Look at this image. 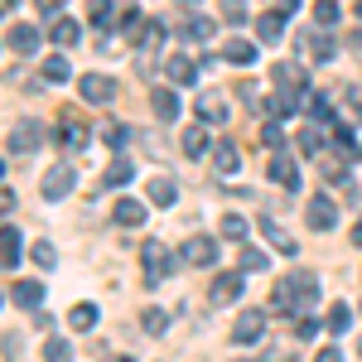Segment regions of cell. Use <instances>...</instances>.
<instances>
[{"label":"cell","mask_w":362,"mask_h":362,"mask_svg":"<svg viewBox=\"0 0 362 362\" xmlns=\"http://www.w3.org/2000/svg\"><path fill=\"white\" fill-rule=\"evenodd\" d=\"M300 97H305V92H276V97H271V116H295L300 112Z\"/></svg>","instance_id":"obj_27"},{"label":"cell","mask_w":362,"mask_h":362,"mask_svg":"<svg viewBox=\"0 0 362 362\" xmlns=\"http://www.w3.org/2000/svg\"><path fill=\"white\" fill-rule=\"evenodd\" d=\"M271 179H276L280 189L300 194V165L290 160V150H280V155H271Z\"/></svg>","instance_id":"obj_8"},{"label":"cell","mask_w":362,"mask_h":362,"mask_svg":"<svg viewBox=\"0 0 362 362\" xmlns=\"http://www.w3.org/2000/svg\"><path fill=\"white\" fill-rule=\"evenodd\" d=\"M140 39H145L140 49H145V54H155V49H160V39H165V25H160V20H145V29H140Z\"/></svg>","instance_id":"obj_34"},{"label":"cell","mask_w":362,"mask_h":362,"mask_svg":"<svg viewBox=\"0 0 362 362\" xmlns=\"http://www.w3.org/2000/svg\"><path fill=\"white\" fill-rule=\"evenodd\" d=\"M324 184H348V169H343V160H334V155H324Z\"/></svg>","instance_id":"obj_37"},{"label":"cell","mask_w":362,"mask_h":362,"mask_svg":"<svg viewBox=\"0 0 362 362\" xmlns=\"http://www.w3.org/2000/svg\"><path fill=\"white\" fill-rule=\"evenodd\" d=\"M54 140H63V145H73V150H78V145H87V126H83V121H73V116H68V121H58Z\"/></svg>","instance_id":"obj_23"},{"label":"cell","mask_w":362,"mask_h":362,"mask_svg":"<svg viewBox=\"0 0 362 362\" xmlns=\"http://www.w3.org/2000/svg\"><path fill=\"white\" fill-rule=\"evenodd\" d=\"M261 232H266V237H271V247L285 251V256H295V251H300V247H295V237H285V227H280L271 213H261Z\"/></svg>","instance_id":"obj_16"},{"label":"cell","mask_w":362,"mask_h":362,"mask_svg":"<svg viewBox=\"0 0 362 362\" xmlns=\"http://www.w3.org/2000/svg\"><path fill=\"white\" fill-rule=\"evenodd\" d=\"M198 116H203V121H227V102L213 97V92H203V97H198Z\"/></svg>","instance_id":"obj_26"},{"label":"cell","mask_w":362,"mask_h":362,"mask_svg":"<svg viewBox=\"0 0 362 362\" xmlns=\"http://www.w3.org/2000/svg\"><path fill=\"white\" fill-rule=\"evenodd\" d=\"M131 179H136V165H131V160H121V155H116L112 165H107V174H102V184H107V189H121V184H131Z\"/></svg>","instance_id":"obj_21"},{"label":"cell","mask_w":362,"mask_h":362,"mask_svg":"<svg viewBox=\"0 0 362 362\" xmlns=\"http://www.w3.org/2000/svg\"><path fill=\"white\" fill-rule=\"evenodd\" d=\"M295 334H300V338H314V334H319V319H314V314H305V319L295 324Z\"/></svg>","instance_id":"obj_45"},{"label":"cell","mask_w":362,"mask_h":362,"mask_svg":"<svg viewBox=\"0 0 362 362\" xmlns=\"http://www.w3.org/2000/svg\"><path fill=\"white\" fill-rule=\"evenodd\" d=\"M358 20H362V5H358Z\"/></svg>","instance_id":"obj_50"},{"label":"cell","mask_w":362,"mask_h":362,"mask_svg":"<svg viewBox=\"0 0 362 362\" xmlns=\"http://www.w3.org/2000/svg\"><path fill=\"white\" fill-rule=\"evenodd\" d=\"M179 256H184L189 266H213V261H218V242H213V237H189Z\"/></svg>","instance_id":"obj_10"},{"label":"cell","mask_w":362,"mask_h":362,"mask_svg":"<svg viewBox=\"0 0 362 362\" xmlns=\"http://www.w3.org/2000/svg\"><path fill=\"white\" fill-rule=\"evenodd\" d=\"M29 256H34V266H44V271H49V266H54L58 256H54V247H49V242H34V251H29Z\"/></svg>","instance_id":"obj_42"},{"label":"cell","mask_w":362,"mask_h":362,"mask_svg":"<svg viewBox=\"0 0 362 362\" xmlns=\"http://www.w3.org/2000/svg\"><path fill=\"white\" fill-rule=\"evenodd\" d=\"M300 54H305L309 63H329V58H334V39H329L324 29H305V34H300Z\"/></svg>","instance_id":"obj_4"},{"label":"cell","mask_w":362,"mask_h":362,"mask_svg":"<svg viewBox=\"0 0 362 362\" xmlns=\"http://www.w3.org/2000/svg\"><path fill=\"white\" fill-rule=\"evenodd\" d=\"M44 358H49V362H68V358H73V348H68L63 338H49V343H44Z\"/></svg>","instance_id":"obj_39"},{"label":"cell","mask_w":362,"mask_h":362,"mask_svg":"<svg viewBox=\"0 0 362 362\" xmlns=\"http://www.w3.org/2000/svg\"><path fill=\"white\" fill-rule=\"evenodd\" d=\"M87 20H92L97 29H112L116 20H121V15H116V5H112V0H97V5L87 10Z\"/></svg>","instance_id":"obj_29"},{"label":"cell","mask_w":362,"mask_h":362,"mask_svg":"<svg viewBox=\"0 0 362 362\" xmlns=\"http://www.w3.org/2000/svg\"><path fill=\"white\" fill-rule=\"evenodd\" d=\"M242 271H266V251L242 247Z\"/></svg>","instance_id":"obj_40"},{"label":"cell","mask_w":362,"mask_h":362,"mask_svg":"<svg viewBox=\"0 0 362 362\" xmlns=\"http://www.w3.org/2000/svg\"><path fill=\"white\" fill-rule=\"evenodd\" d=\"M54 44H63V49H68V44H78V20H68V15H63V20L54 25Z\"/></svg>","instance_id":"obj_36"},{"label":"cell","mask_w":362,"mask_h":362,"mask_svg":"<svg viewBox=\"0 0 362 362\" xmlns=\"http://www.w3.org/2000/svg\"><path fill=\"white\" fill-rule=\"evenodd\" d=\"M218 232H223L227 242H242V237H247V218H237V213H227L223 223H218Z\"/></svg>","instance_id":"obj_33"},{"label":"cell","mask_w":362,"mask_h":362,"mask_svg":"<svg viewBox=\"0 0 362 362\" xmlns=\"http://www.w3.org/2000/svg\"><path fill=\"white\" fill-rule=\"evenodd\" d=\"M0 242H5V271L15 276V271H20V256H25V247H20V227H5Z\"/></svg>","instance_id":"obj_20"},{"label":"cell","mask_w":362,"mask_h":362,"mask_svg":"<svg viewBox=\"0 0 362 362\" xmlns=\"http://www.w3.org/2000/svg\"><path fill=\"white\" fill-rule=\"evenodd\" d=\"M5 44H10L15 54H39V29H34V25H10Z\"/></svg>","instance_id":"obj_14"},{"label":"cell","mask_w":362,"mask_h":362,"mask_svg":"<svg viewBox=\"0 0 362 362\" xmlns=\"http://www.w3.org/2000/svg\"><path fill=\"white\" fill-rule=\"evenodd\" d=\"M116 362H136V358H116Z\"/></svg>","instance_id":"obj_49"},{"label":"cell","mask_w":362,"mask_h":362,"mask_svg":"<svg viewBox=\"0 0 362 362\" xmlns=\"http://www.w3.org/2000/svg\"><path fill=\"white\" fill-rule=\"evenodd\" d=\"M184 34H189V39H208V34H213V20H208V15H189V20H184Z\"/></svg>","instance_id":"obj_35"},{"label":"cell","mask_w":362,"mask_h":362,"mask_svg":"<svg viewBox=\"0 0 362 362\" xmlns=\"http://www.w3.org/2000/svg\"><path fill=\"white\" fill-rule=\"evenodd\" d=\"M324 324H329V334H343V329L353 324V309H348V305H329V314H324Z\"/></svg>","instance_id":"obj_32"},{"label":"cell","mask_w":362,"mask_h":362,"mask_svg":"<svg viewBox=\"0 0 362 362\" xmlns=\"http://www.w3.org/2000/svg\"><path fill=\"white\" fill-rule=\"evenodd\" d=\"M223 20H227V25H247V10H242V5H227Z\"/></svg>","instance_id":"obj_46"},{"label":"cell","mask_w":362,"mask_h":362,"mask_svg":"<svg viewBox=\"0 0 362 362\" xmlns=\"http://www.w3.org/2000/svg\"><path fill=\"white\" fill-rule=\"evenodd\" d=\"M165 73L174 78V83H194V78H198V63H194V58H184V54H174L165 63Z\"/></svg>","instance_id":"obj_24"},{"label":"cell","mask_w":362,"mask_h":362,"mask_svg":"<svg viewBox=\"0 0 362 362\" xmlns=\"http://www.w3.org/2000/svg\"><path fill=\"white\" fill-rule=\"evenodd\" d=\"M39 78H44V83H68L73 68H68V58H63V54H49L44 63H39Z\"/></svg>","instance_id":"obj_19"},{"label":"cell","mask_w":362,"mask_h":362,"mask_svg":"<svg viewBox=\"0 0 362 362\" xmlns=\"http://www.w3.org/2000/svg\"><path fill=\"white\" fill-rule=\"evenodd\" d=\"M300 150H305V155H319V126L300 131Z\"/></svg>","instance_id":"obj_43"},{"label":"cell","mask_w":362,"mask_h":362,"mask_svg":"<svg viewBox=\"0 0 362 362\" xmlns=\"http://www.w3.org/2000/svg\"><path fill=\"white\" fill-rule=\"evenodd\" d=\"M305 218H309V227H314V232H334V223H338L334 198H329V194H324V198H309Z\"/></svg>","instance_id":"obj_7"},{"label":"cell","mask_w":362,"mask_h":362,"mask_svg":"<svg viewBox=\"0 0 362 362\" xmlns=\"http://www.w3.org/2000/svg\"><path fill=\"white\" fill-rule=\"evenodd\" d=\"M314 20L329 29V25H338V20H343V10H338L334 0H319V5H314Z\"/></svg>","instance_id":"obj_38"},{"label":"cell","mask_w":362,"mask_h":362,"mask_svg":"<svg viewBox=\"0 0 362 362\" xmlns=\"http://www.w3.org/2000/svg\"><path fill=\"white\" fill-rule=\"evenodd\" d=\"M261 334H266V314H261V309H247V314L232 324V343H256Z\"/></svg>","instance_id":"obj_11"},{"label":"cell","mask_w":362,"mask_h":362,"mask_svg":"<svg viewBox=\"0 0 362 362\" xmlns=\"http://www.w3.org/2000/svg\"><path fill=\"white\" fill-rule=\"evenodd\" d=\"M184 155H189V160L208 155V131H203V126H189V131H184Z\"/></svg>","instance_id":"obj_28"},{"label":"cell","mask_w":362,"mask_h":362,"mask_svg":"<svg viewBox=\"0 0 362 362\" xmlns=\"http://www.w3.org/2000/svg\"><path fill=\"white\" fill-rule=\"evenodd\" d=\"M353 242H358V247H362V218H358V223H353Z\"/></svg>","instance_id":"obj_48"},{"label":"cell","mask_w":362,"mask_h":362,"mask_svg":"<svg viewBox=\"0 0 362 362\" xmlns=\"http://www.w3.org/2000/svg\"><path fill=\"white\" fill-rule=\"evenodd\" d=\"M140 266H145V285H160L169 276V266H174V256H169V247L160 237H145L140 242Z\"/></svg>","instance_id":"obj_2"},{"label":"cell","mask_w":362,"mask_h":362,"mask_svg":"<svg viewBox=\"0 0 362 362\" xmlns=\"http://www.w3.org/2000/svg\"><path fill=\"white\" fill-rule=\"evenodd\" d=\"M121 227H140L145 223V203L140 198H116V213H112Z\"/></svg>","instance_id":"obj_17"},{"label":"cell","mask_w":362,"mask_h":362,"mask_svg":"<svg viewBox=\"0 0 362 362\" xmlns=\"http://www.w3.org/2000/svg\"><path fill=\"white\" fill-rule=\"evenodd\" d=\"M314 300H319V280H314V271H295V276H285L276 285V309L300 314V309H309Z\"/></svg>","instance_id":"obj_1"},{"label":"cell","mask_w":362,"mask_h":362,"mask_svg":"<svg viewBox=\"0 0 362 362\" xmlns=\"http://www.w3.org/2000/svg\"><path fill=\"white\" fill-rule=\"evenodd\" d=\"M73 184H78V174H73V165H54L49 174H44V198H63V194H73Z\"/></svg>","instance_id":"obj_9"},{"label":"cell","mask_w":362,"mask_h":362,"mask_svg":"<svg viewBox=\"0 0 362 362\" xmlns=\"http://www.w3.org/2000/svg\"><path fill=\"white\" fill-rule=\"evenodd\" d=\"M237 165H242V160H237V145H213V169H218V174H237Z\"/></svg>","instance_id":"obj_25"},{"label":"cell","mask_w":362,"mask_h":362,"mask_svg":"<svg viewBox=\"0 0 362 362\" xmlns=\"http://www.w3.org/2000/svg\"><path fill=\"white\" fill-rule=\"evenodd\" d=\"M145 194H150V203H160V208H169V203L179 198V184H174L169 174H160V179H150V189H145Z\"/></svg>","instance_id":"obj_22"},{"label":"cell","mask_w":362,"mask_h":362,"mask_svg":"<svg viewBox=\"0 0 362 362\" xmlns=\"http://www.w3.org/2000/svg\"><path fill=\"white\" fill-rule=\"evenodd\" d=\"M39 140H44V126H39V121H20V126L10 131V155H34Z\"/></svg>","instance_id":"obj_6"},{"label":"cell","mask_w":362,"mask_h":362,"mask_svg":"<svg viewBox=\"0 0 362 362\" xmlns=\"http://www.w3.org/2000/svg\"><path fill=\"white\" fill-rule=\"evenodd\" d=\"M10 300H15L20 309H39V305H44V285H39V280H15Z\"/></svg>","instance_id":"obj_15"},{"label":"cell","mask_w":362,"mask_h":362,"mask_svg":"<svg viewBox=\"0 0 362 362\" xmlns=\"http://www.w3.org/2000/svg\"><path fill=\"white\" fill-rule=\"evenodd\" d=\"M242 285H247V276H242V271L213 276V285H208V300H213V305H232V300L242 295Z\"/></svg>","instance_id":"obj_5"},{"label":"cell","mask_w":362,"mask_h":362,"mask_svg":"<svg viewBox=\"0 0 362 362\" xmlns=\"http://www.w3.org/2000/svg\"><path fill=\"white\" fill-rule=\"evenodd\" d=\"M223 58L237 63V68H251V63H256V44H251V39H232V44H223Z\"/></svg>","instance_id":"obj_18"},{"label":"cell","mask_w":362,"mask_h":362,"mask_svg":"<svg viewBox=\"0 0 362 362\" xmlns=\"http://www.w3.org/2000/svg\"><path fill=\"white\" fill-rule=\"evenodd\" d=\"M290 10H295V5H276V10L256 15V39H261V44H280V34H285V20H290Z\"/></svg>","instance_id":"obj_3"},{"label":"cell","mask_w":362,"mask_h":362,"mask_svg":"<svg viewBox=\"0 0 362 362\" xmlns=\"http://www.w3.org/2000/svg\"><path fill=\"white\" fill-rule=\"evenodd\" d=\"M83 97H87V102H97V107H107V102L116 97V83L107 78V73H87V78H83Z\"/></svg>","instance_id":"obj_12"},{"label":"cell","mask_w":362,"mask_h":362,"mask_svg":"<svg viewBox=\"0 0 362 362\" xmlns=\"http://www.w3.org/2000/svg\"><path fill=\"white\" fill-rule=\"evenodd\" d=\"M140 329H145V334H165L169 329V309H145V314H140Z\"/></svg>","instance_id":"obj_30"},{"label":"cell","mask_w":362,"mask_h":362,"mask_svg":"<svg viewBox=\"0 0 362 362\" xmlns=\"http://www.w3.org/2000/svg\"><path fill=\"white\" fill-rule=\"evenodd\" d=\"M150 107H155L160 121H179V112H184L179 92H169V87H155V92H150Z\"/></svg>","instance_id":"obj_13"},{"label":"cell","mask_w":362,"mask_h":362,"mask_svg":"<svg viewBox=\"0 0 362 362\" xmlns=\"http://www.w3.org/2000/svg\"><path fill=\"white\" fill-rule=\"evenodd\" d=\"M68 324L73 329H97V305H73L68 309Z\"/></svg>","instance_id":"obj_31"},{"label":"cell","mask_w":362,"mask_h":362,"mask_svg":"<svg viewBox=\"0 0 362 362\" xmlns=\"http://www.w3.org/2000/svg\"><path fill=\"white\" fill-rule=\"evenodd\" d=\"M261 140H266V145H280V140H285L280 121H266V126H261Z\"/></svg>","instance_id":"obj_44"},{"label":"cell","mask_w":362,"mask_h":362,"mask_svg":"<svg viewBox=\"0 0 362 362\" xmlns=\"http://www.w3.org/2000/svg\"><path fill=\"white\" fill-rule=\"evenodd\" d=\"M314 362H343V353H338V348H324V353H319Z\"/></svg>","instance_id":"obj_47"},{"label":"cell","mask_w":362,"mask_h":362,"mask_svg":"<svg viewBox=\"0 0 362 362\" xmlns=\"http://www.w3.org/2000/svg\"><path fill=\"white\" fill-rule=\"evenodd\" d=\"M102 136H107V145H116V150H121V145L131 140V126H121V121H112V126H107Z\"/></svg>","instance_id":"obj_41"}]
</instances>
